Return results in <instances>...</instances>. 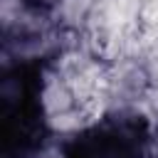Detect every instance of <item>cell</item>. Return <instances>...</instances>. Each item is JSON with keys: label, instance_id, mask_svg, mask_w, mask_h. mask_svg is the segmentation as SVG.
<instances>
[{"label": "cell", "instance_id": "1", "mask_svg": "<svg viewBox=\"0 0 158 158\" xmlns=\"http://www.w3.org/2000/svg\"><path fill=\"white\" fill-rule=\"evenodd\" d=\"M44 69L40 57L5 64L0 79L5 158H37L47 138Z\"/></svg>", "mask_w": 158, "mask_h": 158}, {"label": "cell", "instance_id": "3", "mask_svg": "<svg viewBox=\"0 0 158 158\" xmlns=\"http://www.w3.org/2000/svg\"><path fill=\"white\" fill-rule=\"evenodd\" d=\"M20 2H22L30 12H37V15H40V12H49V10H54L62 0H20Z\"/></svg>", "mask_w": 158, "mask_h": 158}, {"label": "cell", "instance_id": "2", "mask_svg": "<svg viewBox=\"0 0 158 158\" xmlns=\"http://www.w3.org/2000/svg\"><path fill=\"white\" fill-rule=\"evenodd\" d=\"M151 121L133 109H116L62 143V158H146Z\"/></svg>", "mask_w": 158, "mask_h": 158}, {"label": "cell", "instance_id": "4", "mask_svg": "<svg viewBox=\"0 0 158 158\" xmlns=\"http://www.w3.org/2000/svg\"><path fill=\"white\" fill-rule=\"evenodd\" d=\"M146 158H158V121L151 123L148 143H146Z\"/></svg>", "mask_w": 158, "mask_h": 158}]
</instances>
